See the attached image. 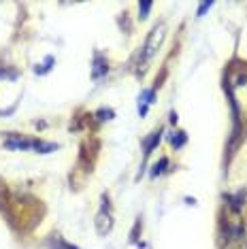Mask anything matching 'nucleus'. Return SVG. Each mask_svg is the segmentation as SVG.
I'll return each instance as SVG.
<instances>
[{
    "mask_svg": "<svg viewBox=\"0 0 247 249\" xmlns=\"http://www.w3.org/2000/svg\"><path fill=\"white\" fill-rule=\"evenodd\" d=\"M4 147H9V149H41V154H47V151L55 149V145H45L41 141H28V139H19L18 134H11V137L4 141Z\"/></svg>",
    "mask_w": 247,
    "mask_h": 249,
    "instance_id": "1",
    "label": "nucleus"
},
{
    "mask_svg": "<svg viewBox=\"0 0 247 249\" xmlns=\"http://www.w3.org/2000/svg\"><path fill=\"white\" fill-rule=\"evenodd\" d=\"M164 30H166L164 24H160V26H156L154 30L149 32L147 43H145V47H143V49H145V52H143V58H145V60H149L151 55L156 53V49H158L160 45H162V41H164V35H166Z\"/></svg>",
    "mask_w": 247,
    "mask_h": 249,
    "instance_id": "2",
    "label": "nucleus"
},
{
    "mask_svg": "<svg viewBox=\"0 0 247 249\" xmlns=\"http://www.w3.org/2000/svg\"><path fill=\"white\" fill-rule=\"evenodd\" d=\"M111 226H113V219H111L109 200H106V205L103 207V211H100L98 217H96V230H98V234H106V232L111 230Z\"/></svg>",
    "mask_w": 247,
    "mask_h": 249,
    "instance_id": "3",
    "label": "nucleus"
},
{
    "mask_svg": "<svg viewBox=\"0 0 247 249\" xmlns=\"http://www.w3.org/2000/svg\"><path fill=\"white\" fill-rule=\"evenodd\" d=\"M106 72V60L103 58V55H96V60H94V79H98L100 75H105Z\"/></svg>",
    "mask_w": 247,
    "mask_h": 249,
    "instance_id": "4",
    "label": "nucleus"
},
{
    "mask_svg": "<svg viewBox=\"0 0 247 249\" xmlns=\"http://www.w3.org/2000/svg\"><path fill=\"white\" fill-rule=\"evenodd\" d=\"M160 134H162V132H154L149 141H145V156H149L151 151H154V147L160 143Z\"/></svg>",
    "mask_w": 247,
    "mask_h": 249,
    "instance_id": "5",
    "label": "nucleus"
},
{
    "mask_svg": "<svg viewBox=\"0 0 247 249\" xmlns=\"http://www.w3.org/2000/svg\"><path fill=\"white\" fill-rule=\"evenodd\" d=\"M171 143L175 147H181L185 143V134L183 132H177V137H171Z\"/></svg>",
    "mask_w": 247,
    "mask_h": 249,
    "instance_id": "6",
    "label": "nucleus"
},
{
    "mask_svg": "<svg viewBox=\"0 0 247 249\" xmlns=\"http://www.w3.org/2000/svg\"><path fill=\"white\" fill-rule=\"evenodd\" d=\"M149 9H151V2H141V4H139V13H141V18H143V19L147 18Z\"/></svg>",
    "mask_w": 247,
    "mask_h": 249,
    "instance_id": "7",
    "label": "nucleus"
},
{
    "mask_svg": "<svg viewBox=\"0 0 247 249\" xmlns=\"http://www.w3.org/2000/svg\"><path fill=\"white\" fill-rule=\"evenodd\" d=\"M166 164H168V160H166V158H162L160 164H156V168H154V173H151V175H154V177H156V175H160L162 171H164V166H166Z\"/></svg>",
    "mask_w": 247,
    "mask_h": 249,
    "instance_id": "8",
    "label": "nucleus"
},
{
    "mask_svg": "<svg viewBox=\"0 0 247 249\" xmlns=\"http://www.w3.org/2000/svg\"><path fill=\"white\" fill-rule=\"evenodd\" d=\"M211 7H213V2H203V4H200V9H198V15H203L205 11L211 9Z\"/></svg>",
    "mask_w": 247,
    "mask_h": 249,
    "instance_id": "9",
    "label": "nucleus"
}]
</instances>
